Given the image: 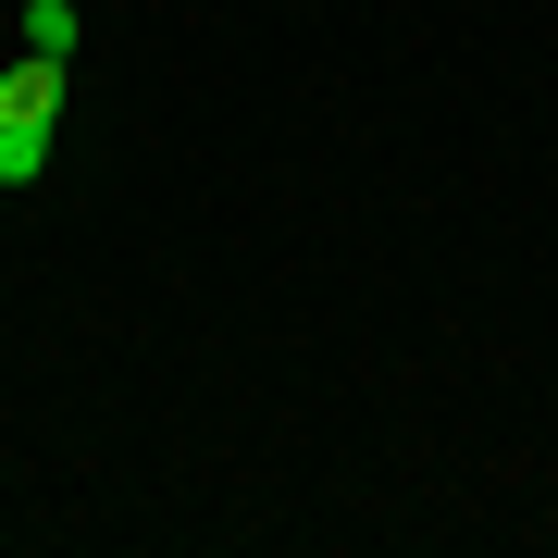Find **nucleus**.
<instances>
[{
    "instance_id": "f257e3e1",
    "label": "nucleus",
    "mask_w": 558,
    "mask_h": 558,
    "mask_svg": "<svg viewBox=\"0 0 558 558\" xmlns=\"http://www.w3.org/2000/svg\"><path fill=\"white\" fill-rule=\"evenodd\" d=\"M50 124H62V62L25 50L0 75V186H38L50 174Z\"/></svg>"
},
{
    "instance_id": "f03ea898",
    "label": "nucleus",
    "mask_w": 558,
    "mask_h": 558,
    "mask_svg": "<svg viewBox=\"0 0 558 558\" xmlns=\"http://www.w3.org/2000/svg\"><path fill=\"white\" fill-rule=\"evenodd\" d=\"M25 50H38V62H75V38H87V25H75V0H25Z\"/></svg>"
}]
</instances>
